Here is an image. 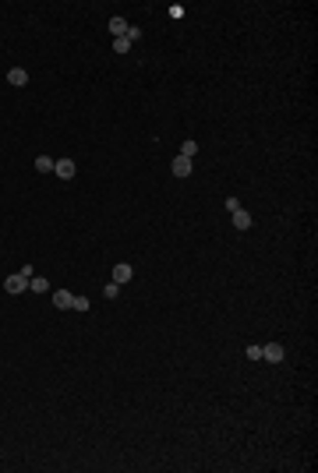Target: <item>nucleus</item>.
<instances>
[{"mask_svg": "<svg viewBox=\"0 0 318 473\" xmlns=\"http://www.w3.org/2000/svg\"><path fill=\"white\" fill-rule=\"evenodd\" d=\"M128 50H131V43H128L124 36H120V39H113V53H128Z\"/></svg>", "mask_w": 318, "mask_h": 473, "instance_id": "nucleus-16", "label": "nucleus"}, {"mask_svg": "<svg viewBox=\"0 0 318 473\" xmlns=\"http://www.w3.org/2000/svg\"><path fill=\"white\" fill-rule=\"evenodd\" d=\"M124 32H128V21H124V18H117V14H113V18H110V36H113V39H120V36H124Z\"/></svg>", "mask_w": 318, "mask_h": 473, "instance_id": "nucleus-9", "label": "nucleus"}, {"mask_svg": "<svg viewBox=\"0 0 318 473\" xmlns=\"http://www.w3.org/2000/svg\"><path fill=\"white\" fill-rule=\"evenodd\" d=\"M4 290H7L11 297H18V293H28V279H25L21 272H14V276H7V279H4Z\"/></svg>", "mask_w": 318, "mask_h": 473, "instance_id": "nucleus-1", "label": "nucleus"}, {"mask_svg": "<svg viewBox=\"0 0 318 473\" xmlns=\"http://www.w3.org/2000/svg\"><path fill=\"white\" fill-rule=\"evenodd\" d=\"M244 357H247V360H262V346H255V343H251V346L244 350Z\"/></svg>", "mask_w": 318, "mask_h": 473, "instance_id": "nucleus-17", "label": "nucleus"}, {"mask_svg": "<svg viewBox=\"0 0 318 473\" xmlns=\"http://www.w3.org/2000/svg\"><path fill=\"white\" fill-rule=\"evenodd\" d=\"M7 81H11V85H28V71H25V67H11V71H7Z\"/></svg>", "mask_w": 318, "mask_h": 473, "instance_id": "nucleus-7", "label": "nucleus"}, {"mask_svg": "<svg viewBox=\"0 0 318 473\" xmlns=\"http://www.w3.org/2000/svg\"><path fill=\"white\" fill-rule=\"evenodd\" d=\"M170 173H173V177H191V159L177 156L173 162H170Z\"/></svg>", "mask_w": 318, "mask_h": 473, "instance_id": "nucleus-5", "label": "nucleus"}, {"mask_svg": "<svg viewBox=\"0 0 318 473\" xmlns=\"http://www.w3.org/2000/svg\"><path fill=\"white\" fill-rule=\"evenodd\" d=\"M283 357H287V350H283L279 343H265V346H262V360H269V364H283Z\"/></svg>", "mask_w": 318, "mask_h": 473, "instance_id": "nucleus-2", "label": "nucleus"}, {"mask_svg": "<svg viewBox=\"0 0 318 473\" xmlns=\"http://www.w3.org/2000/svg\"><path fill=\"white\" fill-rule=\"evenodd\" d=\"M75 170H78V166H75V159H57V162H53V173H57L60 180H71V177H75Z\"/></svg>", "mask_w": 318, "mask_h": 473, "instance_id": "nucleus-3", "label": "nucleus"}, {"mask_svg": "<svg viewBox=\"0 0 318 473\" xmlns=\"http://www.w3.org/2000/svg\"><path fill=\"white\" fill-rule=\"evenodd\" d=\"M71 300H75V293H68V290H57L53 293V308L57 311H71Z\"/></svg>", "mask_w": 318, "mask_h": 473, "instance_id": "nucleus-6", "label": "nucleus"}, {"mask_svg": "<svg viewBox=\"0 0 318 473\" xmlns=\"http://www.w3.org/2000/svg\"><path fill=\"white\" fill-rule=\"evenodd\" d=\"M240 209V198H227V212H237Z\"/></svg>", "mask_w": 318, "mask_h": 473, "instance_id": "nucleus-19", "label": "nucleus"}, {"mask_svg": "<svg viewBox=\"0 0 318 473\" xmlns=\"http://www.w3.org/2000/svg\"><path fill=\"white\" fill-rule=\"evenodd\" d=\"M124 39H128V43H135V39H142V28H138V25H128V32H124Z\"/></svg>", "mask_w": 318, "mask_h": 473, "instance_id": "nucleus-15", "label": "nucleus"}, {"mask_svg": "<svg viewBox=\"0 0 318 473\" xmlns=\"http://www.w3.org/2000/svg\"><path fill=\"white\" fill-rule=\"evenodd\" d=\"M28 290H32V293H50V279L32 276V279H28Z\"/></svg>", "mask_w": 318, "mask_h": 473, "instance_id": "nucleus-10", "label": "nucleus"}, {"mask_svg": "<svg viewBox=\"0 0 318 473\" xmlns=\"http://www.w3.org/2000/svg\"><path fill=\"white\" fill-rule=\"evenodd\" d=\"M131 276H135V268H131L128 261H120V265H113V283H117V286H124V283H131Z\"/></svg>", "mask_w": 318, "mask_h": 473, "instance_id": "nucleus-4", "label": "nucleus"}, {"mask_svg": "<svg viewBox=\"0 0 318 473\" xmlns=\"http://www.w3.org/2000/svg\"><path fill=\"white\" fill-rule=\"evenodd\" d=\"M180 156L195 159V156H198V145H195V142H191V138H187V142H184V145H180Z\"/></svg>", "mask_w": 318, "mask_h": 473, "instance_id": "nucleus-14", "label": "nucleus"}, {"mask_svg": "<svg viewBox=\"0 0 318 473\" xmlns=\"http://www.w3.org/2000/svg\"><path fill=\"white\" fill-rule=\"evenodd\" d=\"M36 173H53V159H50V156H36Z\"/></svg>", "mask_w": 318, "mask_h": 473, "instance_id": "nucleus-11", "label": "nucleus"}, {"mask_svg": "<svg viewBox=\"0 0 318 473\" xmlns=\"http://www.w3.org/2000/svg\"><path fill=\"white\" fill-rule=\"evenodd\" d=\"M88 308H92V304H88V297H75V300H71V311H81V315H88Z\"/></svg>", "mask_w": 318, "mask_h": 473, "instance_id": "nucleus-13", "label": "nucleus"}, {"mask_svg": "<svg viewBox=\"0 0 318 473\" xmlns=\"http://www.w3.org/2000/svg\"><path fill=\"white\" fill-rule=\"evenodd\" d=\"M234 226H237V230H251V212H247V209H237V212H234Z\"/></svg>", "mask_w": 318, "mask_h": 473, "instance_id": "nucleus-8", "label": "nucleus"}, {"mask_svg": "<svg viewBox=\"0 0 318 473\" xmlns=\"http://www.w3.org/2000/svg\"><path fill=\"white\" fill-rule=\"evenodd\" d=\"M184 14H187V7H184V4H173V7H170V18H177V21H180Z\"/></svg>", "mask_w": 318, "mask_h": 473, "instance_id": "nucleus-18", "label": "nucleus"}, {"mask_svg": "<svg viewBox=\"0 0 318 473\" xmlns=\"http://www.w3.org/2000/svg\"><path fill=\"white\" fill-rule=\"evenodd\" d=\"M103 297H106V300H117V297H120V286H117V283L110 279V283L103 286Z\"/></svg>", "mask_w": 318, "mask_h": 473, "instance_id": "nucleus-12", "label": "nucleus"}]
</instances>
